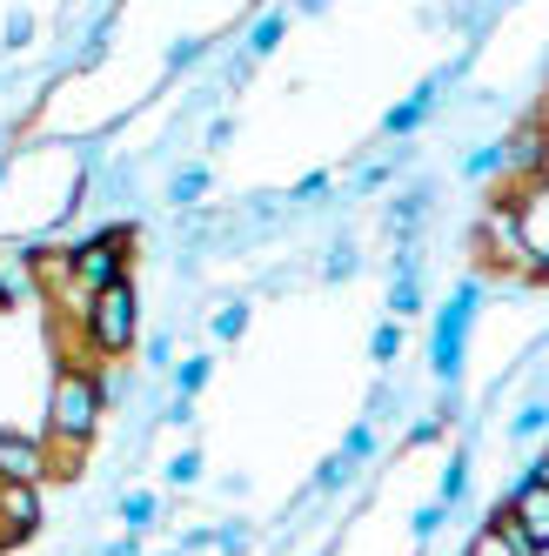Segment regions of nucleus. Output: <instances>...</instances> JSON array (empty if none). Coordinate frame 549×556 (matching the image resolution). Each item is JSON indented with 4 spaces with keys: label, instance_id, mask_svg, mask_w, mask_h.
I'll list each match as a JSON object with an SVG mask.
<instances>
[{
    "label": "nucleus",
    "instance_id": "nucleus-1",
    "mask_svg": "<svg viewBox=\"0 0 549 556\" xmlns=\"http://www.w3.org/2000/svg\"><path fill=\"white\" fill-rule=\"evenodd\" d=\"M94 429H101V376L61 363L54 389H48V435H54V443H81L88 450Z\"/></svg>",
    "mask_w": 549,
    "mask_h": 556
},
{
    "label": "nucleus",
    "instance_id": "nucleus-2",
    "mask_svg": "<svg viewBox=\"0 0 549 556\" xmlns=\"http://www.w3.org/2000/svg\"><path fill=\"white\" fill-rule=\"evenodd\" d=\"M135 329H141V308H135V282H114V289H94L88 308H81V336L94 355H128L135 349Z\"/></svg>",
    "mask_w": 549,
    "mask_h": 556
},
{
    "label": "nucleus",
    "instance_id": "nucleus-3",
    "mask_svg": "<svg viewBox=\"0 0 549 556\" xmlns=\"http://www.w3.org/2000/svg\"><path fill=\"white\" fill-rule=\"evenodd\" d=\"M67 268H74V289H81V295L128 282V268H135V235H128V228H107V235H94V242L67 249Z\"/></svg>",
    "mask_w": 549,
    "mask_h": 556
},
{
    "label": "nucleus",
    "instance_id": "nucleus-4",
    "mask_svg": "<svg viewBox=\"0 0 549 556\" xmlns=\"http://www.w3.org/2000/svg\"><path fill=\"white\" fill-rule=\"evenodd\" d=\"M502 509L516 516V523L549 549V463H529V469H523V483L509 490V503H502Z\"/></svg>",
    "mask_w": 549,
    "mask_h": 556
},
{
    "label": "nucleus",
    "instance_id": "nucleus-5",
    "mask_svg": "<svg viewBox=\"0 0 549 556\" xmlns=\"http://www.w3.org/2000/svg\"><path fill=\"white\" fill-rule=\"evenodd\" d=\"M0 483H48V435L0 429Z\"/></svg>",
    "mask_w": 549,
    "mask_h": 556
},
{
    "label": "nucleus",
    "instance_id": "nucleus-6",
    "mask_svg": "<svg viewBox=\"0 0 549 556\" xmlns=\"http://www.w3.org/2000/svg\"><path fill=\"white\" fill-rule=\"evenodd\" d=\"M483 242H489V255L502 262V268H516V275H529V282H536V275H542V262L523 249V235H516V215H509L502 202L489 208V222H483Z\"/></svg>",
    "mask_w": 549,
    "mask_h": 556
},
{
    "label": "nucleus",
    "instance_id": "nucleus-7",
    "mask_svg": "<svg viewBox=\"0 0 549 556\" xmlns=\"http://www.w3.org/2000/svg\"><path fill=\"white\" fill-rule=\"evenodd\" d=\"M41 530V483H0V536L21 543Z\"/></svg>",
    "mask_w": 549,
    "mask_h": 556
},
{
    "label": "nucleus",
    "instance_id": "nucleus-8",
    "mask_svg": "<svg viewBox=\"0 0 549 556\" xmlns=\"http://www.w3.org/2000/svg\"><path fill=\"white\" fill-rule=\"evenodd\" d=\"M469 315H476V289H462V295L449 302V315H443V329H436V376H443V382L462 369V336H469Z\"/></svg>",
    "mask_w": 549,
    "mask_h": 556
},
{
    "label": "nucleus",
    "instance_id": "nucleus-9",
    "mask_svg": "<svg viewBox=\"0 0 549 556\" xmlns=\"http://www.w3.org/2000/svg\"><path fill=\"white\" fill-rule=\"evenodd\" d=\"M422 108H429V88H422V94H416L409 108H396V114H388V135H409V128L422 122Z\"/></svg>",
    "mask_w": 549,
    "mask_h": 556
},
{
    "label": "nucleus",
    "instance_id": "nucleus-10",
    "mask_svg": "<svg viewBox=\"0 0 549 556\" xmlns=\"http://www.w3.org/2000/svg\"><path fill=\"white\" fill-rule=\"evenodd\" d=\"M396 355H403V329L382 323V329H375V363H396Z\"/></svg>",
    "mask_w": 549,
    "mask_h": 556
},
{
    "label": "nucleus",
    "instance_id": "nucleus-11",
    "mask_svg": "<svg viewBox=\"0 0 549 556\" xmlns=\"http://www.w3.org/2000/svg\"><path fill=\"white\" fill-rule=\"evenodd\" d=\"M462 556H516V549H509V543H502L496 530H476V543H469Z\"/></svg>",
    "mask_w": 549,
    "mask_h": 556
},
{
    "label": "nucleus",
    "instance_id": "nucleus-12",
    "mask_svg": "<svg viewBox=\"0 0 549 556\" xmlns=\"http://www.w3.org/2000/svg\"><path fill=\"white\" fill-rule=\"evenodd\" d=\"M282 27H289V21H282V14H268V21H261V27H255V54H268V48H274V41H282Z\"/></svg>",
    "mask_w": 549,
    "mask_h": 556
},
{
    "label": "nucleus",
    "instance_id": "nucleus-13",
    "mask_svg": "<svg viewBox=\"0 0 549 556\" xmlns=\"http://www.w3.org/2000/svg\"><path fill=\"white\" fill-rule=\"evenodd\" d=\"M248 329V308H221L215 315V336H242Z\"/></svg>",
    "mask_w": 549,
    "mask_h": 556
},
{
    "label": "nucleus",
    "instance_id": "nucleus-14",
    "mask_svg": "<svg viewBox=\"0 0 549 556\" xmlns=\"http://www.w3.org/2000/svg\"><path fill=\"white\" fill-rule=\"evenodd\" d=\"M122 516H128V530H141L148 516H154V496H128V503H122Z\"/></svg>",
    "mask_w": 549,
    "mask_h": 556
},
{
    "label": "nucleus",
    "instance_id": "nucleus-15",
    "mask_svg": "<svg viewBox=\"0 0 549 556\" xmlns=\"http://www.w3.org/2000/svg\"><path fill=\"white\" fill-rule=\"evenodd\" d=\"M462 483H469V463H449V476H443V503H456Z\"/></svg>",
    "mask_w": 549,
    "mask_h": 556
},
{
    "label": "nucleus",
    "instance_id": "nucleus-16",
    "mask_svg": "<svg viewBox=\"0 0 549 556\" xmlns=\"http://www.w3.org/2000/svg\"><path fill=\"white\" fill-rule=\"evenodd\" d=\"M202 188H208V175H202V168H194V175H181V181H175V194H181V202H194V194H202Z\"/></svg>",
    "mask_w": 549,
    "mask_h": 556
},
{
    "label": "nucleus",
    "instance_id": "nucleus-17",
    "mask_svg": "<svg viewBox=\"0 0 549 556\" xmlns=\"http://www.w3.org/2000/svg\"><path fill=\"white\" fill-rule=\"evenodd\" d=\"M194 469H202V456H175V463H168L175 483H194Z\"/></svg>",
    "mask_w": 549,
    "mask_h": 556
},
{
    "label": "nucleus",
    "instance_id": "nucleus-18",
    "mask_svg": "<svg viewBox=\"0 0 549 556\" xmlns=\"http://www.w3.org/2000/svg\"><path fill=\"white\" fill-rule=\"evenodd\" d=\"M0 549H8V536H0Z\"/></svg>",
    "mask_w": 549,
    "mask_h": 556
}]
</instances>
